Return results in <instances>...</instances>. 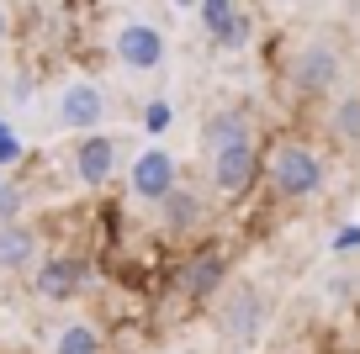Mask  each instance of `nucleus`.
<instances>
[{
  "instance_id": "nucleus-14",
  "label": "nucleus",
  "mask_w": 360,
  "mask_h": 354,
  "mask_svg": "<svg viewBox=\"0 0 360 354\" xmlns=\"http://www.w3.org/2000/svg\"><path fill=\"white\" fill-rule=\"evenodd\" d=\"M217 280H223V259L217 254H191V265L180 275V291H186V301H207L217 291Z\"/></svg>"
},
{
  "instance_id": "nucleus-6",
  "label": "nucleus",
  "mask_w": 360,
  "mask_h": 354,
  "mask_svg": "<svg viewBox=\"0 0 360 354\" xmlns=\"http://www.w3.org/2000/svg\"><path fill=\"white\" fill-rule=\"evenodd\" d=\"M196 6H202V27H207V37H212L223 53H238V48L255 37V22L238 11V0H196Z\"/></svg>"
},
{
  "instance_id": "nucleus-8",
  "label": "nucleus",
  "mask_w": 360,
  "mask_h": 354,
  "mask_svg": "<svg viewBox=\"0 0 360 354\" xmlns=\"http://www.w3.org/2000/svg\"><path fill=\"white\" fill-rule=\"evenodd\" d=\"M75 175L85 180V185H106V180L117 175V143L106 133H90L75 143Z\"/></svg>"
},
{
  "instance_id": "nucleus-16",
  "label": "nucleus",
  "mask_w": 360,
  "mask_h": 354,
  "mask_svg": "<svg viewBox=\"0 0 360 354\" xmlns=\"http://www.w3.org/2000/svg\"><path fill=\"white\" fill-rule=\"evenodd\" d=\"M53 354H101V328L96 322H64L53 339Z\"/></svg>"
},
{
  "instance_id": "nucleus-20",
  "label": "nucleus",
  "mask_w": 360,
  "mask_h": 354,
  "mask_svg": "<svg viewBox=\"0 0 360 354\" xmlns=\"http://www.w3.org/2000/svg\"><path fill=\"white\" fill-rule=\"evenodd\" d=\"M339 249H360V228H349V232H339Z\"/></svg>"
},
{
  "instance_id": "nucleus-21",
  "label": "nucleus",
  "mask_w": 360,
  "mask_h": 354,
  "mask_svg": "<svg viewBox=\"0 0 360 354\" xmlns=\"http://www.w3.org/2000/svg\"><path fill=\"white\" fill-rule=\"evenodd\" d=\"M6 32H11V16H6V6H0V43H6Z\"/></svg>"
},
{
  "instance_id": "nucleus-10",
  "label": "nucleus",
  "mask_w": 360,
  "mask_h": 354,
  "mask_svg": "<svg viewBox=\"0 0 360 354\" xmlns=\"http://www.w3.org/2000/svg\"><path fill=\"white\" fill-rule=\"evenodd\" d=\"M37 259V238L22 222H0V275H16Z\"/></svg>"
},
{
  "instance_id": "nucleus-19",
  "label": "nucleus",
  "mask_w": 360,
  "mask_h": 354,
  "mask_svg": "<svg viewBox=\"0 0 360 354\" xmlns=\"http://www.w3.org/2000/svg\"><path fill=\"white\" fill-rule=\"evenodd\" d=\"M16 206H22V196L0 185V222H11V217H16Z\"/></svg>"
},
{
  "instance_id": "nucleus-7",
  "label": "nucleus",
  "mask_w": 360,
  "mask_h": 354,
  "mask_svg": "<svg viewBox=\"0 0 360 354\" xmlns=\"http://www.w3.org/2000/svg\"><path fill=\"white\" fill-rule=\"evenodd\" d=\"M127 185H133V196H143V201H165L169 190L180 185V180H175V159H169L165 148H143V154L133 159Z\"/></svg>"
},
{
  "instance_id": "nucleus-15",
  "label": "nucleus",
  "mask_w": 360,
  "mask_h": 354,
  "mask_svg": "<svg viewBox=\"0 0 360 354\" xmlns=\"http://www.w3.org/2000/svg\"><path fill=\"white\" fill-rule=\"evenodd\" d=\"M328 133L345 148H360V96H339L334 111H328Z\"/></svg>"
},
{
  "instance_id": "nucleus-17",
  "label": "nucleus",
  "mask_w": 360,
  "mask_h": 354,
  "mask_svg": "<svg viewBox=\"0 0 360 354\" xmlns=\"http://www.w3.org/2000/svg\"><path fill=\"white\" fill-rule=\"evenodd\" d=\"M169 117H175V111H169L165 100H154V106L143 111V127H148V133H165V127H169Z\"/></svg>"
},
{
  "instance_id": "nucleus-12",
  "label": "nucleus",
  "mask_w": 360,
  "mask_h": 354,
  "mask_svg": "<svg viewBox=\"0 0 360 354\" xmlns=\"http://www.w3.org/2000/svg\"><path fill=\"white\" fill-rule=\"evenodd\" d=\"M202 217H207V211H202V196H196V190L175 185L165 201H159V228H165V232H191Z\"/></svg>"
},
{
  "instance_id": "nucleus-18",
  "label": "nucleus",
  "mask_w": 360,
  "mask_h": 354,
  "mask_svg": "<svg viewBox=\"0 0 360 354\" xmlns=\"http://www.w3.org/2000/svg\"><path fill=\"white\" fill-rule=\"evenodd\" d=\"M16 159H22V143L11 138V127L0 122V164H16Z\"/></svg>"
},
{
  "instance_id": "nucleus-9",
  "label": "nucleus",
  "mask_w": 360,
  "mask_h": 354,
  "mask_svg": "<svg viewBox=\"0 0 360 354\" xmlns=\"http://www.w3.org/2000/svg\"><path fill=\"white\" fill-rule=\"evenodd\" d=\"M244 138H255V117H249L244 106L217 111V117H207V127H202V148L207 154H217V148H228V143H244Z\"/></svg>"
},
{
  "instance_id": "nucleus-1",
  "label": "nucleus",
  "mask_w": 360,
  "mask_h": 354,
  "mask_svg": "<svg viewBox=\"0 0 360 354\" xmlns=\"http://www.w3.org/2000/svg\"><path fill=\"white\" fill-rule=\"evenodd\" d=\"M286 79H292L297 96H328V90H339V79H345L339 43L334 37H307L292 53V64H286Z\"/></svg>"
},
{
  "instance_id": "nucleus-5",
  "label": "nucleus",
  "mask_w": 360,
  "mask_h": 354,
  "mask_svg": "<svg viewBox=\"0 0 360 354\" xmlns=\"http://www.w3.org/2000/svg\"><path fill=\"white\" fill-rule=\"evenodd\" d=\"M112 53H117V64L122 69H159L165 64V32L159 27H148V22H127L122 32L112 37Z\"/></svg>"
},
{
  "instance_id": "nucleus-11",
  "label": "nucleus",
  "mask_w": 360,
  "mask_h": 354,
  "mask_svg": "<svg viewBox=\"0 0 360 354\" xmlns=\"http://www.w3.org/2000/svg\"><path fill=\"white\" fill-rule=\"evenodd\" d=\"M79 280H85V265H79V259H43V265H37V291H43L48 301L75 296Z\"/></svg>"
},
{
  "instance_id": "nucleus-2",
  "label": "nucleus",
  "mask_w": 360,
  "mask_h": 354,
  "mask_svg": "<svg viewBox=\"0 0 360 354\" xmlns=\"http://www.w3.org/2000/svg\"><path fill=\"white\" fill-rule=\"evenodd\" d=\"M265 175H270V185H276V196L307 201V196L323 190V159H318L307 143H281L265 159Z\"/></svg>"
},
{
  "instance_id": "nucleus-3",
  "label": "nucleus",
  "mask_w": 360,
  "mask_h": 354,
  "mask_svg": "<svg viewBox=\"0 0 360 354\" xmlns=\"http://www.w3.org/2000/svg\"><path fill=\"white\" fill-rule=\"evenodd\" d=\"M259 175H265V159H259L255 138L228 143V148H217V154H212V190H217V196H244Z\"/></svg>"
},
{
  "instance_id": "nucleus-13",
  "label": "nucleus",
  "mask_w": 360,
  "mask_h": 354,
  "mask_svg": "<svg viewBox=\"0 0 360 354\" xmlns=\"http://www.w3.org/2000/svg\"><path fill=\"white\" fill-rule=\"evenodd\" d=\"M259 317H265V301H259V291H238L233 301H228V317H223V328H228V339H255L259 333Z\"/></svg>"
},
{
  "instance_id": "nucleus-4",
  "label": "nucleus",
  "mask_w": 360,
  "mask_h": 354,
  "mask_svg": "<svg viewBox=\"0 0 360 354\" xmlns=\"http://www.w3.org/2000/svg\"><path fill=\"white\" fill-rule=\"evenodd\" d=\"M106 122V90L96 79H69L58 90V127L69 133H96Z\"/></svg>"
}]
</instances>
